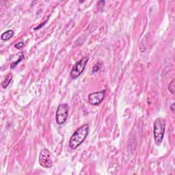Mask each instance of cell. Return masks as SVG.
Returning a JSON list of instances; mask_svg holds the SVG:
<instances>
[{
	"label": "cell",
	"mask_w": 175,
	"mask_h": 175,
	"mask_svg": "<svg viewBox=\"0 0 175 175\" xmlns=\"http://www.w3.org/2000/svg\"><path fill=\"white\" fill-rule=\"evenodd\" d=\"M88 132H89V126L86 124L78 128L73 134L69 142V146L71 149H75L79 147L86 140V137L88 135Z\"/></svg>",
	"instance_id": "obj_1"
},
{
	"label": "cell",
	"mask_w": 175,
	"mask_h": 175,
	"mask_svg": "<svg viewBox=\"0 0 175 175\" xmlns=\"http://www.w3.org/2000/svg\"><path fill=\"white\" fill-rule=\"evenodd\" d=\"M166 129V120L163 118H158L154 123L153 135L155 142L157 145H159L162 142Z\"/></svg>",
	"instance_id": "obj_2"
},
{
	"label": "cell",
	"mask_w": 175,
	"mask_h": 175,
	"mask_svg": "<svg viewBox=\"0 0 175 175\" xmlns=\"http://www.w3.org/2000/svg\"><path fill=\"white\" fill-rule=\"evenodd\" d=\"M88 60H89V57H87V56H85L75 64L71 72V77L73 79H77L84 72L85 68L86 67V64H88Z\"/></svg>",
	"instance_id": "obj_3"
},
{
	"label": "cell",
	"mask_w": 175,
	"mask_h": 175,
	"mask_svg": "<svg viewBox=\"0 0 175 175\" xmlns=\"http://www.w3.org/2000/svg\"><path fill=\"white\" fill-rule=\"evenodd\" d=\"M69 105L67 103H62L58 105L56 111V122L59 125H62L66 122L69 115Z\"/></svg>",
	"instance_id": "obj_4"
},
{
	"label": "cell",
	"mask_w": 175,
	"mask_h": 175,
	"mask_svg": "<svg viewBox=\"0 0 175 175\" xmlns=\"http://www.w3.org/2000/svg\"><path fill=\"white\" fill-rule=\"evenodd\" d=\"M39 164L42 167L45 168H50L52 166L53 162L51 157L50 152L48 149H43L40 151L39 155Z\"/></svg>",
	"instance_id": "obj_5"
},
{
	"label": "cell",
	"mask_w": 175,
	"mask_h": 175,
	"mask_svg": "<svg viewBox=\"0 0 175 175\" xmlns=\"http://www.w3.org/2000/svg\"><path fill=\"white\" fill-rule=\"evenodd\" d=\"M105 92L104 90H102L90 94L88 96V100H89L90 103L92 105H99L104 99Z\"/></svg>",
	"instance_id": "obj_6"
},
{
	"label": "cell",
	"mask_w": 175,
	"mask_h": 175,
	"mask_svg": "<svg viewBox=\"0 0 175 175\" xmlns=\"http://www.w3.org/2000/svg\"><path fill=\"white\" fill-rule=\"evenodd\" d=\"M13 75L12 73H8L7 75L6 76L5 79L2 81V83H1V86H2L3 88H6L8 86V85L11 84L12 79H13Z\"/></svg>",
	"instance_id": "obj_7"
},
{
	"label": "cell",
	"mask_w": 175,
	"mask_h": 175,
	"mask_svg": "<svg viewBox=\"0 0 175 175\" xmlns=\"http://www.w3.org/2000/svg\"><path fill=\"white\" fill-rule=\"evenodd\" d=\"M13 36H14V32H13V30H9L4 32V33L1 34V38L3 40H9L10 38H11Z\"/></svg>",
	"instance_id": "obj_8"
},
{
	"label": "cell",
	"mask_w": 175,
	"mask_h": 175,
	"mask_svg": "<svg viewBox=\"0 0 175 175\" xmlns=\"http://www.w3.org/2000/svg\"><path fill=\"white\" fill-rule=\"evenodd\" d=\"M168 90H169V91L172 94H174V79H173L170 83V84L168 85Z\"/></svg>",
	"instance_id": "obj_9"
},
{
	"label": "cell",
	"mask_w": 175,
	"mask_h": 175,
	"mask_svg": "<svg viewBox=\"0 0 175 175\" xmlns=\"http://www.w3.org/2000/svg\"><path fill=\"white\" fill-rule=\"evenodd\" d=\"M24 58V55H21V56H20L19 57V58L18 59V60L17 61V62H13V64H11V69H14V68L16 67L17 65V64L19 63L20 62H21V61L23 60V59Z\"/></svg>",
	"instance_id": "obj_10"
},
{
	"label": "cell",
	"mask_w": 175,
	"mask_h": 175,
	"mask_svg": "<svg viewBox=\"0 0 175 175\" xmlns=\"http://www.w3.org/2000/svg\"><path fill=\"white\" fill-rule=\"evenodd\" d=\"M101 63H100V62H97L95 65L94 66V67H93V69H92V72L93 73H96L97 72V71H98L100 70V69H101Z\"/></svg>",
	"instance_id": "obj_11"
},
{
	"label": "cell",
	"mask_w": 175,
	"mask_h": 175,
	"mask_svg": "<svg viewBox=\"0 0 175 175\" xmlns=\"http://www.w3.org/2000/svg\"><path fill=\"white\" fill-rule=\"evenodd\" d=\"M23 45H24V42H18V43L16 44V45H15V47H16L17 49H20L21 48H22V47H23Z\"/></svg>",
	"instance_id": "obj_12"
},
{
	"label": "cell",
	"mask_w": 175,
	"mask_h": 175,
	"mask_svg": "<svg viewBox=\"0 0 175 175\" xmlns=\"http://www.w3.org/2000/svg\"><path fill=\"white\" fill-rule=\"evenodd\" d=\"M47 21H46L45 22H44V23H41V24H40V25H38V26H37V27H36V28H34V30H39V29H40V28H42V26H43V25H45L46 23H47Z\"/></svg>",
	"instance_id": "obj_13"
},
{
	"label": "cell",
	"mask_w": 175,
	"mask_h": 175,
	"mask_svg": "<svg viewBox=\"0 0 175 175\" xmlns=\"http://www.w3.org/2000/svg\"><path fill=\"white\" fill-rule=\"evenodd\" d=\"M170 109H171L172 112H174V103H172V104L170 105Z\"/></svg>",
	"instance_id": "obj_14"
}]
</instances>
